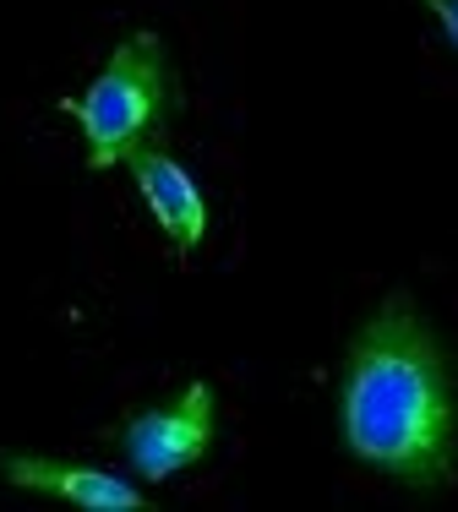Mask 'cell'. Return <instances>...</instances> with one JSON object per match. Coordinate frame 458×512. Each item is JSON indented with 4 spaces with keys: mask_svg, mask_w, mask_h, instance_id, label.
Listing matches in <instances>:
<instances>
[{
    "mask_svg": "<svg viewBox=\"0 0 458 512\" xmlns=\"http://www.w3.org/2000/svg\"><path fill=\"white\" fill-rule=\"evenodd\" d=\"M339 442L355 463L415 496L458 485V365L409 289H388L349 333Z\"/></svg>",
    "mask_w": 458,
    "mask_h": 512,
    "instance_id": "obj_1",
    "label": "cell"
},
{
    "mask_svg": "<svg viewBox=\"0 0 458 512\" xmlns=\"http://www.w3.org/2000/svg\"><path fill=\"white\" fill-rule=\"evenodd\" d=\"M0 480L17 485V491L55 496V502L82 507V512H148L153 507V496L142 491V485L120 480L110 469L44 458V453H0Z\"/></svg>",
    "mask_w": 458,
    "mask_h": 512,
    "instance_id": "obj_5",
    "label": "cell"
},
{
    "mask_svg": "<svg viewBox=\"0 0 458 512\" xmlns=\"http://www.w3.org/2000/svg\"><path fill=\"white\" fill-rule=\"evenodd\" d=\"M415 6H426L431 17H437L442 39H448V44H453V55H458V0H415Z\"/></svg>",
    "mask_w": 458,
    "mask_h": 512,
    "instance_id": "obj_6",
    "label": "cell"
},
{
    "mask_svg": "<svg viewBox=\"0 0 458 512\" xmlns=\"http://www.w3.org/2000/svg\"><path fill=\"white\" fill-rule=\"evenodd\" d=\"M60 109L77 120L82 158L93 175L164 142V131L180 115V77L164 39L153 28H131L99 66V77L77 99H60Z\"/></svg>",
    "mask_w": 458,
    "mask_h": 512,
    "instance_id": "obj_2",
    "label": "cell"
},
{
    "mask_svg": "<svg viewBox=\"0 0 458 512\" xmlns=\"http://www.w3.org/2000/svg\"><path fill=\"white\" fill-rule=\"evenodd\" d=\"M219 442V393L208 382H186L170 404L137 409L126 425L115 431V447L126 458V469L148 485H164L175 474L197 469Z\"/></svg>",
    "mask_w": 458,
    "mask_h": 512,
    "instance_id": "obj_3",
    "label": "cell"
},
{
    "mask_svg": "<svg viewBox=\"0 0 458 512\" xmlns=\"http://www.w3.org/2000/svg\"><path fill=\"white\" fill-rule=\"evenodd\" d=\"M126 169H131V180H137V197H142V207H148V218L159 224V235L175 246L180 262H191L197 246L208 240V224H213L208 197H202V186L191 180V169L180 164L164 142L131 153Z\"/></svg>",
    "mask_w": 458,
    "mask_h": 512,
    "instance_id": "obj_4",
    "label": "cell"
}]
</instances>
